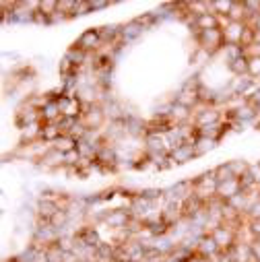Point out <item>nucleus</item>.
Here are the masks:
<instances>
[{
  "label": "nucleus",
  "instance_id": "nucleus-1",
  "mask_svg": "<svg viewBox=\"0 0 260 262\" xmlns=\"http://www.w3.org/2000/svg\"><path fill=\"white\" fill-rule=\"evenodd\" d=\"M81 122L87 126V130H93V133H99V130H103V126L107 124V118H105L103 105H101V103L85 105V112H83Z\"/></svg>",
  "mask_w": 260,
  "mask_h": 262
},
{
  "label": "nucleus",
  "instance_id": "nucleus-2",
  "mask_svg": "<svg viewBox=\"0 0 260 262\" xmlns=\"http://www.w3.org/2000/svg\"><path fill=\"white\" fill-rule=\"evenodd\" d=\"M75 46H77V48H81V50H83V52H87V54H97V52L101 50V46H103V39H101V31H99V27H89V29H85V31L77 37Z\"/></svg>",
  "mask_w": 260,
  "mask_h": 262
},
{
  "label": "nucleus",
  "instance_id": "nucleus-3",
  "mask_svg": "<svg viewBox=\"0 0 260 262\" xmlns=\"http://www.w3.org/2000/svg\"><path fill=\"white\" fill-rule=\"evenodd\" d=\"M58 107H60V114L64 118H75V120H81L83 118V112H85V103L77 97V95H62L56 99Z\"/></svg>",
  "mask_w": 260,
  "mask_h": 262
},
{
  "label": "nucleus",
  "instance_id": "nucleus-4",
  "mask_svg": "<svg viewBox=\"0 0 260 262\" xmlns=\"http://www.w3.org/2000/svg\"><path fill=\"white\" fill-rule=\"evenodd\" d=\"M221 122H223V112L219 107H205V105H201V107L194 110V116H192V124L199 126V128L211 126V124H221Z\"/></svg>",
  "mask_w": 260,
  "mask_h": 262
},
{
  "label": "nucleus",
  "instance_id": "nucleus-5",
  "mask_svg": "<svg viewBox=\"0 0 260 262\" xmlns=\"http://www.w3.org/2000/svg\"><path fill=\"white\" fill-rule=\"evenodd\" d=\"M211 235H213V239L217 242V246H219L221 252H231V250L240 244V242H237V231L231 229V227H225V225L215 227V229L211 231Z\"/></svg>",
  "mask_w": 260,
  "mask_h": 262
},
{
  "label": "nucleus",
  "instance_id": "nucleus-6",
  "mask_svg": "<svg viewBox=\"0 0 260 262\" xmlns=\"http://www.w3.org/2000/svg\"><path fill=\"white\" fill-rule=\"evenodd\" d=\"M205 213V201L199 199L197 194H190L188 199L182 201V217L186 221H192V219H197L199 215Z\"/></svg>",
  "mask_w": 260,
  "mask_h": 262
},
{
  "label": "nucleus",
  "instance_id": "nucleus-7",
  "mask_svg": "<svg viewBox=\"0 0 260 262\" xmlns=\"http://www.w3.org/2000/svg\"><path fill=\"white\" fill-rule=\"evenodd\" d=\"M169 159L174 161V165H184V163H190L199 157H197V149H194L192 143H182L169 153Z\"/></svg>",
  "mask_w": 260,
  "mask_h": 262
},
{
  "label": "nucleus",
  "instance_id": "nucleus-8",
  "mask_svg": "<svg viewBox=\"0 0 260 262\" xmlns=\"http://www.w3.org/2000/svg\"><path fill=\"white\" fill-rule=\"evenodd\" d=\"M37 165L41 169H48V171H56L58 167H64V153L56 151L54 147H50L39 159H37Z\"/></svg>",
  "mask_w": 260,
  "mask_h": 262
},
{
  "label": "nucleus",
  "instance_id": "nucleus-9",
  "mask_svg": "<svg viewBox=\"0 0 260 262\" xmlns=\"http://www.w3.org/2000/svg\"><path fill=\"white\" fill-rule=\"evenodd\" d=\"M197 254H199L203 260H209V258H215V256L221 254V250H219V246H217V242L213 239L211 233H209V235H203V237L199 239V244H197Z\"/></svg>",
  "mask_w": 260,
  "mask_h": 262
},
{
  "label": "nucleus",
  "instance_id": "nucleus-10",
  "mask_svg": "<svg viewBox=\"0 0 260 262\" xmlns=\"http://www.w3.org/2000/svg\"><path fill=\"white\" fill-rule=\"evenodd\" d=\"M174 103H180V105H184V107H188V110H197V107H201V101H199V89H180L178 93H176V97H174Z\"/></svg>",
  "mask_w": 260,
  "mask_h": 262
},
{
  "label": "nucleus",
  "instance_id": "nucleus-11",
  "mask_svg": "<svg viewBox=\"0 0 260 262\" xmlns=\"http://www.w3.org/2000/svg\"><path fill=\"white\" fill-rule=\"evenodd\" d=\"M143 27L133 19V21H128V23H124L122 25V29H120V41L126 46V43H133L135 39H139L141 35H143Z\"/></svg>",
  "mask_w": 260,
  "mask_h": 262
},
{
  "label": "nucleus",
  "instance_id": "nucleus-12",
  "mask_svg": "<svg viewBox=\"0 0 260 262\" xmlns=\"http://www.w3.org/2000/svg\"><path fill=\"white\" fill-rule=\"evenodd\" d=\"M60 137H62V130L56 122H41V130H39V141L41 143L54 145Z\"/></svg>",
  "mask_w": 260,
  "mask_h": 262
},
{
  "label": "nucleus",
  "instance_id": "nucleus-13",
  "mask_svg": "<svg viewBox=\"0 0 260 262\" xmlns=\"http://www.w3.org/2000/svg\"><path fill=\"white\" fill-rule=\"evenodd\" d=\"M244 25L246 23H229L227 19H223V37L225 43H240L242 41V33H244Z\"/></svg>",
  "mask_w": 260,
  "mask_h": 262
},
{
  "label": "nucleus",
  "instance_id": "nucleus-14",
  "mask_svg": "<svg viewBox=\"0 0 260 262\" xmlns=\"http://www.w3.org/2000/svg\"><path fill=\"white\" fill-rule=\"evenodd\" d=\"M223 27V19L217 17L215 13H205L201 17H197V29L199 31H211V29H221Z\"/></svg>",
  "mask_w": 260,
  "mask_h": 262
},
{
  "label": "nucleus",
  "instance_id": "nucleus-15",
  "mask_svg": "<svg viewBox=\"0 0 260 262\" xmlns=\"http://www.w3.org/2000/svg\"><path fill=\"white\" fill-rule=\"evenodd\" d=\"M240 192H244L242 186H240V180H229V182H223V184L217 186V196L223 203H227L229 199H233V196L240 194Z\"/></svg>",
  "mask_w": 260,
  "mask_h": 262
},
{
  "label": "nucleus",
  "instance_id": "nucleus-16",
  "mask_svg": "<svg viewBox=\"0 0 260 262\" xmlns=\"http://www.w3.org/2000/svg\"><path fill=\"white\" fill-rule=\"evenodd\" d=\"M227 21L229 23H250V15L244 7V0H233V7L227 15Z\"/></svg>",
  "mask_w": 260,
  "mask_h": 262
},
{
  "label": "nucleus",
  "instance_id": "nucleus-17",
  "mask_svg": "<svg viewBox=\"0 0 260 262\" xmlns=\"http://www.w3.org/2000/svg\"><path fill=\"white\" fill-rule=\"evenodd\" d=\"M39 114H41V122H58V120L62 118L60 107H58V103H56L54 99H50V101L39 110Z\"/></svg>",
  "mask_w": 260,
  "mask_h": 262
},
{
  "label": "nucleus",
  "instance_id": "nucleus-18",
  "mask_svg": "<svg viewBox=\"0 0 260 262\" xmlns=\"http://www.w3.org/2000/svg\"><path fill=\"white\" fill-rule=\"evenodd\" d=\"M227 69L233 77H248V71H250V58L244 56V58H237L233 62L227 64Z\"/></svg>",
  "mask_w": 260,
  "mask_h": 262
},
{
  "label": "nucleus",
  "instance_id": "nucleus-19",
  "mask_svg": "<svg viewBox=\"0 0 260 262\" xmlns=\"http://www.w3.org/2000/svg\"><path fill=\"white\" fill-rule=\"evenodd\" d=\"M221 54L225 56V62L229 64V62H233V60H237V58L248 56V50H246L244 46H240V43H225V48H223Z\"/></svg>",
  "mask_w": 260,
  "mask_h": 262
},
{
  "label": "nucleus",
  "instance_id": "nucleus-20",
  "mask_svg": "<svg viewBox=\"0 0 260 262\" xmlns=\"http://www.w3.org/2000/svg\"><path fill=\"white\" fill-rule=\"evenodd\" d=\"M77 145H79V141H77L75 137H71V135H62V137H60L52 147H54L56 151H60V153L67 155V153L75 151V149H77Z\"/></svg>",
  "mask_w": 260,
  "mask_h": 262
},
{
  "label": "nucleus",
  "instance_id": "nucleus-21",
  "mask_svg": "<svg viewBox=\"0 0 260 262\" xmlns=\"http://www.w3.org/2000/svg\"><path fill=\"white\" fill-rule=\"evenodd\" d=\"M87 52H83L81 48H77L75 43L67 48V52H64V58H69L73 64H77V67H85V62H87Z\"/></svg>",
  "mask_w": 260,
  "mask_h": 262
},
{
  "label": "nucleus",
  "instance_id": "nucleus-22",
  "mask_svg": "<svg viewBox=\"0 0 260 262\" xmlns=\"http://www.w3.org/2000/svg\"><path fill=\"white\" fill-rule=\"evenodd\" d=\"M217 141H213V139H207V137H201L197 143H194V149H197V157H203V155H207V153H211V151H215L217 149Z\"/></svg>",
  "mask_w": 260,
  "mask_h": 262
},
{
  "label": "nucleus",
  "instance_id": "nucleus-23",
  "mask_svg": "<svg viewBox=\"0 0 260 262\" xmlns=\"http://www.w3.org/2000/svg\"><path fill=\"white\" fill-rule=\"evenodd\" d=\"M71 223V215H69V211L67 209H60L54 217H52V221H50V225L52 227H56L60 233H64V227H67Z\"/></svg>",
  "mask_w": 260,
  "mask_h": 262
},
{
  "label": "nucleus",
  "instance_id": "nucleus-24",
  "mask_svg": "<svg viewBox=\"0 0 260 262\" xmlns=\"http://www.w3.org/2000/svg\"><path fill=\"white\" fill-rule=\"evenodd\" d=\"M215 169V180H217V184H223V182H229V180H237L235 176H233V171H231V167H229V163L225 161V163H219L217 167H213Z\"/></svg>",
  "mask_w": 260,
  "mask_h": 262
},
{
  "label": "nucleus",
  "instance_id": "nucleus-25",
  "mask_svg": "<svg viewBox=\"0 0 260 262\" xmlns=\"http://www.w3.org/2000/svg\"><path fill=\"white\" fill-rule=\"evenodd\" d=\"M229 163V167H231V171H233V176L240 180L242 176H246L248 173V169H250V163L246 161V159H231V161H227Z\"/></svg>",
  "mask_w": 260,
  "mask_h": 262
},
{
  "label": "nucleus",
  "instance_id": "nucleus-26",
  "mask_svg": "<svg viewBox=\"0 0 260 262\" xmlns=\"http://www.w3.org/2000/svg\"><path fill=\"white\" fill-rule=\"evenodd\" d=\"M91 5L89 0H77L75 5V11H73V19H79V17H85V15H91Z\"/></svg>",
  "mask_w": 260,
  "mask_h": 262
},
{
  "label": "nucleus",
  "instance_id": "nucleus-27",
  "mask_svg": "<svg viewBox=\"0 0 260 262\" xmlns=\"http://www.w3.org/2000/svg\"><path fill=\"white\" fill-rule=\"evenodd\" d=\"M79 122H81V120H75V118H64V116H62V118H60V120H58L56 124L60 126L62 135H71L73 130H75V126H77Z\"/></svg>",
  "mask_w": 260,
  "mask_h": 262
},
{
  "label": "nucleus",
  "instance_id": "nucleus-28",
  "mask_svg": "<svg viewBox=\"0 0 260 262\" xmlns=\"http://www.w3.org/2000/svg\"><path fill=\"white\" fill-rule=\"evenodd\" d=\"M37 11L48 15V17H52L58 11V0H39V9Z\"/></svg>",
  "mask_w": 260,
  "mask_h": 262
},
{
  "label": "nucleus",
  "instance_id": "nucleus-29",
  "mask_svg": "<svg viewBox=\"0 0 260 262\" xmlns=\"http://www.w3.org/2000/svg\"><path fill=\"white\" fill-rule=\"evenodd\" d=\"M77 0H58V13H64L73 19V11H75Z\"/></svg>",
  "mask_w": 260,
  "mask_h": 262
},
{
  "label": "nucleus",
  "instance_id": "nucleus-30",
  "mask_svg": "<svg viewBox=\"0 0 260 262\" xmlns=\"http://www.w3.org/2000/svg\"><path fill=\"white\" fill-rule=\"evenodd\" d=\"M246 229L254 239H260V219H248L246 221Z\"/></svg>",
  "mask_w": 260,
  "mask_h": 262
},
{
  "label": "nucleus",
  "instance_id": "nucleus-31",
  "mask_svg": "<svg viewBox=\"0 0 260 262\" xmlns=\"http://www.w3.org/2000/svg\"><path fill=\"white\" fill-rule=\"evenodd\" d=\"M248 58H250V71H248V75L252 79H260V58L258 56H248Z\"/></svg>",
  "mask_w": 260,
  "mask_h": 262
},
{
  "label": "nucleus",
  "instance_id": "nucleus-32",
  "mask_svg": "<svg viewBox=\"0 0 260 262\" xmlns=\"http://www.w3.org/2000/svg\"><path fill=\"white\" fill-rule=\"evenodd\" d=\"M33 25H41V27H52V23H50V17L48 15H44V13H35V17H33Z\"/></svg>",
  "mask_w": 260,
  "mask_h": 262
},
{
  "label": "nucleus",
  "instance_id": "nucleus-33",
  "mask_svg": "<svg viewBox=\"0 0 260 262\" xmlns=\"http://www.w3.org/2000/svg\"><path fill=\"white\" fill-rule=\"evenodd\" d=\"M89 5H91V11H93V13H97V11L107 9L112 3H107V0H89Z\"/></svg>",
  "mask_w": 260,
  "mask_h": 262
},
{
  "label": "nucleus",
  "instance_id": "nucleus-34",
  "mask_svg": "<svg viewBox=\"0 0 260 262\" xmlns=\"http://www.w3.org/2000/svg\"><path fill=\"white\" fill-rule=\"evenodd\" d=\"M246 219H260V199L250 207V211L246 213Z\"/></svg>",
  "mask_w": 260,
  "mask_h": 262
},
{
  "label": "nucleus",
  "instance_id": "nucleus-35",
  "mask_svg": "<svg viewBox=\"0 0 260 262\" xmlns=\"http://www.w3.org/2000/svg\"><path fill=\"white\" fill-rule=\"evenodd\" d=\"M69 19H71L69 15H64V13H58V11H56V13L50 17V23H52V25H58V23H64V21H69Z\"/></svg>",
  "mask_w": 260,
  "mask_h": 262
},
{
  "label": "nucleus",
  "instance_id": "nucleus-36",
  "mask_svg": "<svg viewBox=\"0 0 260 262\" xmlns=\"http://www.w3.org/2000/svg\"><path fill=\"white\" fill-rule=\"evenodd\" d=\"M250 252H252V256L260 262V239H254V242H250Z\"/></svg>",
  "mask_w": 260,
  "mask_h": 262
},
{
  "label": "nucleus",
  "instance_id": "nucleus-37",
  "mask_svg": "<svg viewBox=\"0 0 260 262\" xmlns=\"http://www.w3.org/2000/svg\"><path fill=\"white\" fill-rule=\"evenodd\" d=\"M252 25H254V29H256V31H260V17H258V19H254V21H252Z\"/></svg>",
  "mask_w": 260,
  "mask_h": 262
},
{
  "label": "nucleus",
  "instance_id": "nucleus-38",
  "mask_svg": "<svg viewBox=\"0 0 260 262\" xmlns=\"http://www.w3.org/2000/svg\"><path fill=\"white\" fill-rule=\"evenodd\" d=\"M81 262H95V260H81Z\"/></svg>",
  "mask_w": 260,
  "mask_h": 262
},
{
  "label": "nucleus",
  "instance_id": "nucleus-39",
  "mask_svg": "<svg viewBox=\"0 0 260 262\" xmlns=\"http://www.w3.org/2000/svg\"><path fill=\"white\" fill-rule=\"evenodd\" d=\"M258 165H260V159H258Z\"/></svg>",
  "mask_w": 260,
  "mask_h": 262
}]
</instances>
